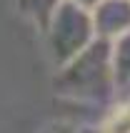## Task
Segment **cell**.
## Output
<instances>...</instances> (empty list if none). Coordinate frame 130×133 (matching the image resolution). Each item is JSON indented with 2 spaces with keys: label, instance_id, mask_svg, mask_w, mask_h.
<instances>
[{
  "label": "cell",
  "instance_id": "cell-1",
  "mask_svg": "<svg viewBox=\"0 0 130 133\" xmlns=\"http://www.w3.org/2000/svg\"><path fill=\"white\" fill-rule=\"evenodd\" d=\"M115 75L110 60V40L95 38L85 50L58 68L55 93L75 103L105 105L115 96Z\"/></svg>",
  "mask_w": 130,
  "mask_h": 133
},
{
  "label": "cell",
  "instance_id": "cell-2",
  "mask_svg": "<svg viewBox=\"0 0 130 133\" xmlns=\"http://www.w3.org/2000/svg\"><path fill=\"white\" fill-rule=\"evenodd\" d=\"M45 43L55 68L65 65L68 60L85 50L95 38L93 13L88 8L78 5L75 0H63V5L53 13L50 23L45 25Z\"/></svg>",
  "mask_w": 130,
  "mask_h": 133
},
{
  "label": "cell",
  "instance_id": "cell-3",
  "mask_svg": "<svg viewBox=\"0 0 130 133\" xmlns=\"http://www.w3.org/2000/svg\"><path fill=\"white\" fill-rule=\"evenodd\" d=\"M90 13L95 35L103 40H115L130 33V0H100Z\"/></svg>",
  "mask_w": 130,
  "mask_h": 133
},
{
  "label": "cell",
  "instance_id": "cell-4",
  "mask_svg": "<svg viewBox=\"0 0 130 133\" xmlns=\"http://www.w3.org/2000/svg\"><path fill=\"white\" fill-rule=\"evenodd\" d=\"M110 60H113V75H115L118 90L130 88V33L110 40Z\"/></svg>",
  "mask_w": 130,
  "mask_h": 133
},
{
  "label": "cell",
  "instance_id": "cell-5",
  "mask_svg": "<svg viewBox=\"0 0 130 133\" xmlns=\"http://www.w3.org/2000/svg\"><path fill=\"white\" fill-rule=\"evenodd\" d=\"M63 5V0H18V10H20L30 23H35L40 30L50 23L53 13Z\"/></svg>",
  "mask_w": 130,
  "mask_h": 133
},
{
  "label": "cell",
  "instance_id": "cell-6",
  "mask_svg": "<svg viewBox=\"0 0 130 133\" xmlns=\"http://www.w3.org/2000/svg\"><path fill=\"white\" fill-rule=\"evenodd\" d=\"M98 128L100 133H130V96L110 105Z\"/></svg>",
  "mask_w": 130,
  "mask_h": 133
},
{
  "label": "cell",
  "instance_id": "cell-7",
  "mask_svg": "<svg viewBox=\"0 0 130 133\" xmlns=\"http://www.w3.org/2000/svg\"><path fill=\"white\" fill-rule=\"evenodd\" d=\"M43 133H100V128H93V126H85V123H53L48 126Z\"/></svg>",
  "mask_w": 130,
  "mask_h": 133
},
{
  "label": "cell",
  "instance_id": "cell-8",
  "mask_svg": "<svg viewBox=\"0 0 130 133\" xmlns=\"http://www.w3.org/2000/svg\"><path fill=\"white\" fill-rule=\"evenodd\" d=\"M75 3H78V5H83V8H88V10H93L100 0H75Z\"/></svg>",
  "mask_w": 130,
  "mask_h": 133
}]
</instances>
